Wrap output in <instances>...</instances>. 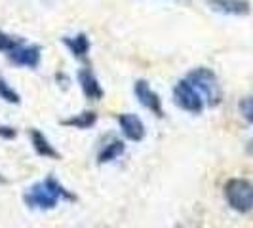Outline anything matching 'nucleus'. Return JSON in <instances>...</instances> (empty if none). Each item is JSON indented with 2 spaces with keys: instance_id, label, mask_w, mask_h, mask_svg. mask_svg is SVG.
I'll list each match as a JSON object with an SVG mask.
<instances>
[{
  "instance_id": "obj_1",
  "label": "nucleus",
  "mask_w": 253,
  "mask_h": 228,
  "mask_svg": "<svg viewBox=\"0 0 253 228\" xmlns=\"http://www.w3.org/2000/svg\"><path fill=\"white\" fill-rule=\"evenodd\" d=\"M75 194L65 189L53 175L37 181L23 192V202L27 207L38 209V211H50V209H55L61 202H75Z\"/></svg>"
},
{
  "instance_id": "obj_2",
  "label": "nucleus",
  "mask_w": 253,
  "mask_h": 228,
  "mask_svg": "<svg viewBox=\"0 0 253 228\" xmlns=\"http://www.w3.org/2000/svg\"><path fill=\"white\" fill-rule=\"evenodd\" d=\"M225 200L227 205L236 213H252L253 211V183L250 179L232 177L225 183Z\"/></svg>"
},
{
  "instance_id": "obj_3",
  "label": "nucleus",
  "mask_w": 253,
  "mask_h": 228,
  "mask_svg": "<svg viewBox=\"0 0 253 228\" xmlns=\"http://www.w3.org/2000/svg\"><path fill=\"white\" fill-rule=\"evenodd\" d=\"M187 80L194 88L202 93L204 101L208 107H217L219 103L223 101V88H221V82L217 75L208 69V67H196L192 69L189 75H187Z\"/></svg>"
},
{
  "instance_id": "obj_4",
  "label": "nucleus",
  "mask_w": 253,
  "mask_h": 228,
  "mask_svg": "<svg viewBox=\"0 0 253 228\" xmlns=\"http://www.w3.org/2000/svg\"><path fill=\"white\" fill-rule=\"evenodd\" d=\"M173 103L175 107H179L181 111L189 114H202L206 109V101H204L202 93L190 84L187 78L179 80L177 84L173 86Z\"/></svg>"
},
{
  "instance_id": "obj_5",
  "label": "nucleus",
  "mask_w": 253,
  "mask_h": 228,
  "mask_svg": "<svg viewBox=\"0 0 253 228\" xmlns=\"http://www.w3.org/2000/svg\"><path fill=\"white\" fill-rule=\"evenodd\" d=\"M133 95L135 99L149 111L151 114H154L156 118L164 116V107H162V99L160 95L151 88V84L147 80H135L133 84Z\"/></svg>"
},
{
  "instance_id": "obj_6",
  "label": "nucleus",
  "mask_w": 253,
  "mask_h": 228,
  "mask_svg": "<svg viewBox=\"0 0 253 228\" xmlns=\"http://www.w3.org/2000/svg\"><path fill=\"white\" fill-rule=\"evenodd\" d=\"M116 120H118V126H120L122 135H124L127 141L139 143V141L145 139V135H147V127H145L143 120H141L137 114L122 113L116 116Z\"/></svg>"
},
{
  "instance_id": "obj_7",
  "label": "nucleus",
  "mask_w": 253,
  "mask_h": 228,
  "mask_svg": "<svg viewBox=\"0 0 253 228\" xmlns=\"http://www.w3.org/2000/svg\"><path fill=\"white\" fill-rule=\"evenodd\" d=\"M15 67H23V69H37L42 59V48L38 44H27L23 42L17 50L8 57Z\"/></svg>"
},
{
  "instance_id": "obj_8",
  "label": "nucleus",
  "mask_w": 253,
  "mask_h": 228,
  "mask_svg": "<svg viewBox=\"0 0 253 228\" xmlns=\"http://www.w3.org/2000/svg\"><path fill=\"white\" fill-rule=\"evenodd\" d=\"M204 2L211 12H217L221 15L242 17V15H248L252 12L250 0H204Z\"/></svg>"
},
{
  "instance_id": "obj_9",
  "label": "nucleus",
  "mask_w": 253,
  "mask_h": 228,
  "mask_svg": "<svg viewBox=\"0 0 253 228\" xmlns=\"http://www.w3.org/2000/svg\"><path fill=\"white\" fill-rule=\"evenodd\" d=\"M76 78H78L80 89H82V93H84L86 99H89V101H101L103 95H105V89H103L101 82L97 80V76L93 75V71L80 69Z\"/></svg>"
},
{
  "instance_id": "obj_10",
  "label": "nucleus",
  "mask_w": 253,
  "mask_h": 228,
  "mask_svg": "<svg viewBox=\"0 0 253 228\" xmlns=\"http://www.w3.org/2000/svg\"><path fill=\"white\" fill-rule=\"evenodd\" d=\"M29 139H31V145L37 152L38 156L42 158H50V160H61V154L59 151L50 143V139L40 131L37 127H31L29 129Z\"/></svg>"
},
{
  "instance_id": "obj_11",
  "label": "nucleus",
  "mask_w": 253,
  "mask_h": 228,
  "mask_svg": "<svg viewBox=\"0 0 253 228\" xmlns=\"http://www.w3.org/2000/svg\"><path fill=\"white\" fill-rule=\"evenodd\" d=\"M63 46L76 59H86L91 50V42L86 33H78L75 37H63Z\"/></svg>"
},
{
  "instance_id": "obj_12",
  "label": "nucleus",
  "mask_w": 253,
  "mask_h": 228,
  "mask_svg": "<svg viewBox=\"0 0 253 228\" xmlns=\"http://www.w3.org/2000/svg\"><path fill=\"white\" fill-rule=\"evenodd\" d=\"M126 152V145L120 139H111L101 147V151L97 152V164H111L114 160H118L122 154Z\"/></svg>"
},
{
  "instance_id": "obj_13",
  "label": "nucleus",
  "mask_w": 253,
  "mask_h": 228,
  "mask_svg": "<svg viewBox=\"0 0 253 228\" xmlns=\"http://www.w3.org/2000/svg\"><path fill=\"white\" fill-rule=\"evenodd\" d=\"M59 124L63 127H71V129H89L97 124V114L93 111H82L69 118H63Z\"/></svg>"
},
{
  "instance_id": "obj_14",
  "label": "nucleus",
  "mask_w": 253,
  "mask_h": 228,
  "mask_svg": "<svg viewBox=\"0 0 253 228\" xmlns=\"http://www.w3.org/2000/svg\"><path fill=\"white\" fill-rule=\"evenodd\" d=\"M23 42H25L23 38L12 37V35H8V33L0 31V53H4L6 57H10V55H12L13 51L17 50Z\"/></svg>"
},
{
  "instance_id": "obj_15",
  "label": "nucleus",
  "mask_w": 253,
  "mask_h": 228,
  "mask_svg": "<svg viewBox=\"0 0 253 228\" xmlns=\"http://www.w3.org/2000/svg\"><path fill=\"white\" fill-rule=\"evenodd\" d=\"M0 99L10 103V105H19V103H21V95H19L2 76H0Z\"/></svg>"
},
{
  "instance_id": "obj_16",
  "label": "nucleus",
  "mask_w": 253,
  "mask_h": 228,
  "mask_svg": "<svg viewBox=\"0 0 253 228\" xmlns=\"http://www.w3.org/2000/svg\"><path fill=\"white\" fill-rule=\"evenodd\" d=\"M238 109H240V114L250 122L253 124V95H248V97H244L240 99L238 103Z\"/></svg>"
},
{
  "instance_id": "obj_17",
  "label": "nucleus",
  "mask_w": 253,
  "mask_h": 228,
  "mask_svg": "<svg viewBox=\"0 0 253 228\" xmlns=\"http://www.w3.org/2000/svg\"><path fill=\"white\" fill-rule=\"evenodd\" d=\"M17 137V131L15 127L12 126H0V139H6V141H12Z\"/></svg>"
},
{
  "instance_id": "obj_18",
  "label": "nucleus",
  "mask_w": 253,
  "mask_h": 228,
  "mask_svg": "<svg viewBox=\"0 0 253 228\" xmlns=\"http://www.w3.org/2000/svg\"><path fill=\"white\" fill-rule=\"evenodd\" d=\"M248 154H252V156H253V139L248 143Z\"/></svg>"
},
{
  "instance_id": "obj_19",
  "label": "nucleus",
  "mask_w": 253,
  "mask_h": 228,
  "mask_svg": "<svg viewBox=\"0 0 253 228\" xmlns=\"http://www.w3.org/2000/svg\"><path fill=\"white\" fill-rule=\"evenodd\" d=\"M6 183H8V179H6L4 175H2V173H0V185H6Z\"/></svg>"
},
{
  "instance_id": "obj_20",
  "label": "nucleus",
  "mask_w": 253,
  "mask_h": 228,
  "mask_svg": "<svg viewBox=\"0 0 253 228\" xmlns=\"http://www.w3.org/2000/svg\"><path fill=\"white\" fill-rule=\"evenodd\" d=\"M179 228H183V227H179Z\"/></svg>"
}]
</instances>
